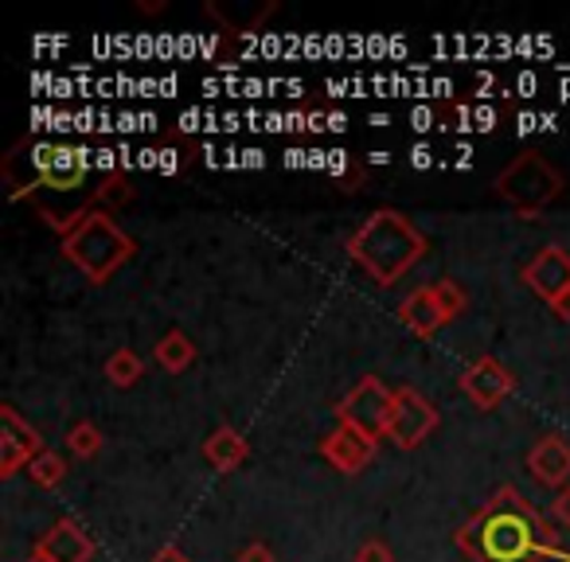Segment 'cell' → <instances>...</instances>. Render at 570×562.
<instances>
[{
	"mask_svg": "<svg viewBox=\"0 0 570 562\" xmlns=\"http://www.w3.org/2000/svg\"><path fill=\"white\" fill-rule=\"evenodd\" d=\"M411 165H414V168H430V165H434V152H430L426 145H414V152H411Z\"/></svg>",
	"mask_w": 570,
	"mask_h": 562,
	"instance_id": "4316f807",
	"label": "cell"
},
{
	"mask_svg": "<svg viewBox=\"0 0 570 562\" xmlns=\"http://www.w3.org/2000/svg\"><path fill=\"white\" fill-rule=\"evenodd\" d=\"M153 359H157V367H165V372L180 375L196 364V344H191V336L180 333V328H168L157 341V348H153Z\"/></svg>",
	"mask_w": 570,
	"mask_h": 562,
	"instance_id": "2e32d148",
	"label": "cell"
},
{
	"mask_svg": "<svg viewBox=\"0 0 570 562\" xmlns=\"http://www.w3.org/2000/svg\"><path fill=\"white\" fill-rule=\"evenodd\" d=\"M134 254H137V238L126 235V230L118 227V219H114L106 207H95V204L87 207L79 227L63 238V258L71 262L87 282H95V286L110 282Z\"/></svg>",
	"mask_w": 570,
	"mask_h": 562,
	"instance_id": "3957f363",
	"label": "cell"
},
{
	"mask_svg": "<svg viewBox=\"0 0 570 562\" xmlns=\"http://www.w3.org/2000/svg\"><path fill=\"white\" fill-rule=\"evenodd\" d=\"M551 313H554L559 321H567V325H570V294H562L559 302L551 305Z\"/></svg>",
	"mask_w": 570,
	"mask_h": 562,
	"instance_id": "83f0119b",
	"label": "cell"
},
{
	"mask_svg": "<svg viewBox=\"0 0 570 562\" xmlns=\"http://www.w3.org/2000/svg\"><path fill=\"white\" fill-rule=\"evenodd\" d=\"M28 476H32L40 489H59V484L67 481V461H63V453H56V450H43L40 457L28 465Z\"/></svg>",
	"mask_w": 570,
	"mask_h": 562,
	"instance_id": "d6986e66",
	"label": "cell"
},
{
	"mask_svg": "<svg viewBox=\"0 0 570 562\" xmlns=\"http://www.w3.org/2000/svg\"><path fill=\"white\" fill-rule=\"evenodd\" d=\"M438 426H442V414L419 387H395V414H391L387 437L399 450H419Z\"/></svg>",
	"mask_w": 570,
	"mask_h": 562,
	"instance_id": "8992f818",
	"label": "cell"
},
{
	"mask_svg": "<svg viewBox=\"0 0 570 562\" xmlns=\"http://www.w3.org/2000/svg\"><path fill=\"white\" fill-rule=\"evenodd\" d=\"M328 129L341 134V129H348V118H344V114H328Z\"/></svg>",
	"mask_w": 570,
	"mask_h": 562,
	"instance_id": "f546056e",
	"label": "cell"
},
{
	"mask_svg": "<svg viewBox=\"0 0 570 562\" xmlns=\"http://www.w3.org/2000/svg\"><path fill=\"white\" fill-rule=\"evenodd\" d=\"M43 453L40 430L20 418L17 406H0V476L12 481L20 469H28Z\"/></svg>",
	"mask_w": 570,
	"mask_h": 562,
	"instance_id": "52a82bcc",
	"label": "cell"
},
{
	"mask_svg": "<svg viewBox=\"0 0 570 562\" xmlns=\"http://www.w3.org/2000/svg\"><path fill=\"white\" fill-rule=\"evenodd\" d=\"M458 551L473 562H570L559 531L515 484H500L484 507L458 528Z\"/></svg>",
	"mask_w": 570,
	"mask_h": 562,
	"instance_id": "6da1fadb",
	"label": "cell"
},
{
	"mask_svg": "<svg viewBox=\"0 0 570 562\" xmlns=\"http://www.w3.org/2000/svg\"><path fill=\"white\" fill-rule=\"evenodd\" d=\"M356 562H395V551L383 539H367V543H360Z\"/></svg>",
	"mask_w": 570,
	"mask_h": 562,
	"instance_id": "603a6c76",
	"label": "cell"
},
{
	"mask_svg": "<svg viewBox=\"0 0 570 562\" xmlns=\"http://www.w3.org/2000/svg\"><path fill=\"white\" fill-rule=\"evenodd\" d=\"M246 457H250V445H246V437L235 426H219L204 442V461L215 473H235Z\"/></svg>",
	"mask_w": 570,
	"mask_h": 562,
	"instance_id": "9a60e30c",
	"label": "cell"
},
{
	"mask_svg": "<svg viewBox=\"0 0 570 562\" xmlns=\"http://www.w3.org/2000/svg\"><path fill=\"white\" fill-rule=\"evenodd\" d=\"M153 562H188V554H184L176 543H168V546H160V551L153 554Z\"/></svg>",
	"mask_w": 570,
	"mask_h": 562,
	"instance_id": "484cf974",
	"label": "cell"
},
{
	"mask_svg": "<svg viewBox=\"0 0 570 562\" xmlns=\"http://www.w3.org/2000/svg\"><path fill=\"white\" fill-rule=\"evenodd\" d=\"M24 562H51V559H43V554L40 551H32V554H28V559Z\"/></svg>",
	"mask_w": 570,
	"mask_h": 562,
	"instance_id": "4dcf8cb0",
	"label": "cell"
},
{
	"mask_svg": "<svg viewBox=\"0 0 570 562\" xmlns=\"http://www.w3.org/2000/svg\"><path fill=\"white\" fill-rule=\"evenodd\" d=\"M523 282L535 297H543L547 305H554L562 294H570V250L562 246H543L535 258L523 266Z\"/></svg>",
	"mask_w": 570,
	"mask_h": 562,
	"instance_id": "30bf717a",
	"label": "cell"
},
{
	"mask_svg": "<svg viewBox=\"0 0 570 562\" xmlns=\"http://www.w3.org/2000/svg\"><path fill=\"white\" fill-rule=\"evenodd\" d=\"M434 302H438V309H442V317H445V325H453V321L461 317V313L469 309V294L465 289L453 282V277H442L434 286Z\"/></svg>",
	"mask_w": 570,
	"mask_h": 562,
	"instance_id": "44dd1931",
	"label": "cell"
},
{
	"mask_svg": "<svg viewBox=\"0 0 570 562\" xmlns=\"http://www.w3.org/2000/svg\"><path fill=\"white\" fill-rule=\"evenodd\" d=\"M430 243L403 211L395 207H375L348 238V258L364 269L367 277H375L380 286H395L426 258Z\"/></svg>",
	"mask_w": 570,
	"mask_h": 562,
	"instance_id": "7a4b0ae2",
	"label": "cell"
},
{
	"mask_svg": "<svg viewBox=\"0 0 570 562\" xmlns=\"http://www.w3.org/2000/svg\"><path fill=\"white\" fill-rule=\"evenodd\" d=\"M238 562H277V559H274V551H269L266 543H250V546H243V551H238Z\"/></svg>",
	"mask_w": 570,
	"mask_h": 562,
	"instance_id": "d4e9b609",
	"label": "cell"
},
{
	"mask_svg": "<svg viewBox=\"0 0 570 562\" xmlns=\"http://www.w3.org/2000/svg\"><path fill=\"white\" fill-rule=\"evenodd\" d=\"M106 379L114 383V387H137L141 383V375H145V359L137 356L134 348H118V352H110V359H106Z\"/></svg>",
	"mask_w": 570,
	"mask_h": 562,
	"instance_id": "ac0fdd59",
	"label": "cell"
},
{
	"mask_svg": "<svg viewBox=\"0 0 570 562\" xmlns=\"http://www.w3.org/2000/svg\"><path fill=\"white\" fill-rule=\"evenodd\" d=\"M476 129H492L497 126V110H476Z\"/></svg>",
	"mask_w": 570,
	"mask_h": 562,
	"instance_id": "f1b7e54d",
	"label": "cell"
},
{
	"mask_svg": "<svg viewBox=\"0 0 570 562\" xmlns=\"http://www.w3.org/2000/svg\"><path fill=\"white\" fill-rule=\"evenodd\" d=\"M67 450L79 461L98 457V453H102V430H98L95 422H75L71 434H67Z\"/></svg>",
	"mask_w": 570,
	"mask_h": 562,
	"instance_id": "ffe728a7",
	"label": "cell"
},
{
	"mask_svg": "<svg viewBox=\"0 0 570 562\" xmlns=\"http://www.w3.org/2000/svg\"><path fill=\"white\" fill-rule=\"evenodd\" d=\"M528 469L535 473L539 484L562 492V489H567V481H570V442H562L559 434L539 437V442L531 445V453H528Z\"/></svg>",
	"mask_w": 570,
	"mask_h": 562,
	"instance_id": "4fadbf2b",
	"label": "cell"
},
{
	"mask_svg": "<svg viewBox=\"0 0 570 562\" xmlns=\"http://www.w3.org/2000/svg\"><path fill=\"white\" fill-rule=\"evenodd\" d=\"M375 453H380V442H372V437H364L352 426H336L333 434L321 442V457H325L336 473H348V476L364 473L375 461Z\"/></svg>",
	"mask_w": 570,
	"mask_h": 562,
	"instance_id": "8fae6325",
	"label": "cell"
},
{
	"mask_svg": "<svg viewBox=\"0 0 570 562\" xmlns=\"http://www.w3.org/2000/svg\"><path fill=\"white\" fill-rule=\"evenodd\" d=\"M36 551L51 562H90L98 546H95V539H90V531L82 528V520L63 515V520H59L56 528L36 543Z\"/></svg>",
	"mask_w": 570,
	"mask_h": 562,
	"instance_id": "7c38bea8",
	"label": "cell"
},
{
	"mask_svg": "<svg viewBox=\"0 0 570 562\" xmlns=\"http://www.w3.org/2000/svg\"><path fill=\"white\" fill-rule=\"evenodd\" d=\"M461 395L476 406V411H497L508 395L515 391V375L500 364L497 356H481L473 367H465V375L458 379Z\"/></svg>",
	"mask_w": 570,
	"mask_h": 562,
	"instance_id": "ba28073f",
	"label": "cell"
},
{
	"mask_svg": "<svg viewBox=\"0 0 570 562\" xmlns=\"http://www.w3.org/2000/svg\"><path fill=\"white\" fill-rule=\"evenodd\" d=\"M274 12V0H262L258 9H235V4H207V17L212 20H219L227 32H258L262 28V20Z\"/></svg>",
	"mask_w": 570,
	"mask_h": 562,
	"instance_id": "e0dca14e",
	"label": "cell"
},
{
	"mask_svg": "<svg viewBox=\"0 0 570 562\" xmlns=\"http://www.w3.org/2000/svg\"><path fill=\"white\" fill-rule=\"evenodd\" d=\"M551 515H554V523H562V528L570 531V484L551 500Z\"/></svg>",
	"mask_w": 570,
	"mask_h": 562,
	"instance_id": "cb8c5ba5",
	"label": "cell"
},
{
	"mask_svg": "<svg viewBox=\"0 0 570 562\" xmlns=\"http://www.w3.org/2000/svg\"><path fill=\"white\" fill-rule=\"evenodd\" d=\"M129 199H134V188H129L126 172H110V176L102 180V188L95 191V207H98V204L121 207V204H129Z\"/></svg>",
	"mask_w": 570,
	"mask_h": 562,
	"instance_id": "7402d4cb",
	"label": "cell"
},
{
	"mask_svg": "<svg viewBox=\"0 0 570 562\" xmlns=\"http://www.w3.org/2000/svg\"><path fill=\"white\" fill-rule=\"evenodd\" d=\"M391 414H395V391L383 379H375V375H364V379L341 398V406H336V422L360 430V434L372 437V442L387 437Z\"/></svg>",
	"mask_w": 570,
	"mask_h": 562,
	"instance_id": "5b68a950",
	"label": "cell"
},
{
	"mask_svg": "<svg viewBox=\"0 0 570 562\" xmlns=\"http://www.w3.org/2000/svg\"><path fill=\"white\" fill-rule=\"evenodd\" d=\"M562 188H567L562 172L535 149L520 152V157H515L512 165L492 180V191H497V196L504 199L520 219H535V215H543L547 207L562 196Z\"/></svg>",
	"mask_w": 570,
	"mask_h": 562,
	"instance_id": "277c9868",
	"label": "cell"
},
{
	"mask_svg": "<svg viewBox=\"0 0 570 562\" xmlns=\"http://www.w3.org/2000/svg\"><path fill=\"white\" fill-rule=\"evenodd\" d=\"M32 184H48L56 191H71L75 184H82L90 160L82 149H71V145H36L32 149Z\"/></svg>",
	"mask_w": 570,
	"mask_h": 562,
	"instance_id": "9c48e42d",
	"label": "cell"
},
{
	"mask_svg": "<svg viewBox=\"0 0 570 562\" xmlns=\"http://www.w3.org/2000/svg\"><path fill=\"white\" fill-rule=\"evenodd\" d=\"M399 321L406 325V333H414L419 341H430L445 328V317L434 302V286H419L403 305H399Z\"/></svg>",
	"mask_w": 570,
	"mask_h": 562,
	"instance_id": "5bb4252c",
	"label": "cell"
}]
</instances>
